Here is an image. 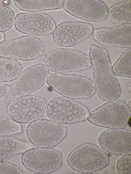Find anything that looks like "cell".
I'll return each instance as SVG.
<instances>
[{
    "instance_id": "cell-1",
    "label": "cell",
    "mask_w": 131,
    "mask_h": 174,
    "mask_svg": "<svg viewBox=\"0 0 131 174\" xmlns=\"http://www.w3.org/2000/svg\"><path fill=\"white\" fill-rule=\"evenodd\" d=\"M89 54L98 96L106 102L117 99L121 94V89L113 71L107 51L103 47L91 43Z\"/></svg>"
},
{
    "instance_id": "cell-2",
    "label": "cell",
    "mask_w": 131,
    "mask_h": 174,
    "mask_svg": "<svg viewBox=\"0 0 131 174\" xmlns=\"http://www.w3.org/2000/svg\"><path fill=\"white\" fill-rule=\"evenodd\" d=\"M47 82L58 94L73 99H88L96 91L94 81L88 77L79 75L52 72Z\"/></svg>"
},
{
    "instance_id": "cell-3",
    "label": "cell",
    "mask_w": 131,
    "mask_h": 174,
    "mask_svg": "<svg viewBox=\"0 0 131 174\" xmlns=\"http://www.w3.org/2000/svg\"><path fill=\"white\" fill-rule=\"evenodd\" d=\"M109 161L108 155L102 149L89 143L77 146L67 158V164L71 169L83 173H91L100 170L106 167Z\"/></svg>"
},
{
    "instance_id": "cell-4",
    "label": "cell",
    "mask_w": 131,
    "mask_h": 174,
    "mask_svg": "<svg viewBox=\"0 0 131 174\" xmlns=\"http://www.w3.org/2000/svg\"><path fill=\"white\" fill-rule=\"evenodd\" d=\"M68 129L66 125L42 118L30 123L26 133L30 142L35 146L53 147L66 138Z\"/></svg>"
},
{
    "instance_id": "cell-5",
    "label": "cell",
    "mask_w": 131,
    "mask_h": 174,
    "mask_svg": "<svg viewBox=\"0 0 131 174\" xmlns=\"http://www.w3.org/2000/svg\"><path fill=\"white\" fill-rule=\"evenodd\" d=\"M131 111L125 102H108L89 112L87 119L92 124L110 129L122 128L128 123Z\"/></svg>"
},
{
    "instance_id": "cell-6",
    "label": "cell",
    "mask_w": 131,
    "mask_h": 174,
    "mask_svg": "<svg viewBox=\"0 0 131 174\" xmlns=\"http://www.w3.org/2000/svg\"><path fill=\"white\" fill-rule=\"evenodd\" d=\"M44 62L51 71L61 73L81 71L92 67L90 58L87 55L63 48L49 52L46 55Z\"/></svg>"
},
{
    "instance_id": "cell-7",
    "label": "cell",
    "mask_w": 131,
    "mask_h": 174,
    "mask_svg": "<svg viewBox=\"0 0 131 174\" xmlns=\"http://www.w3.org/2000/svg\"><path fill=\"white\" fill-rule=\"evenodd\" d=\"M49 70L43 64L32 66L25 69L16 79L4 99L6 105L14 99L28 95L39 89L47 81Z\"/></svg>"
},
{
    "instance_id": "cell-8",
    "label": "cell",
    "mask_w": 131,
    "mask_h": 174,
    "mask_svg": "<svg viewBox=\"0 0 131 174\" xmlns=\"http://www.w3.org/2000/svg\"><path fill=\"white\" fill-rule=\"evenodd\" d=\"M21 160L27 169L39 173H48L60 169L63 164L62 153L52 147L32 148L22 154Z\"/></svg>"
},
{
    "instance_id": "cell-9",
    "label": "cell",
    "mask_w": 131,
    "mask_h": 174,
    "mask_svg": "<svg viewBox=\"0 0 131 174\" xmlns=\"http://www.w3.org/2000/svg\"><path fill=\"white\" fill-rule=\"evenodd\" d=\"M46 112L50 120L63 125L85 121L89 113L84 105L63 96L52 100L47 106Z\"/></svg>"
},
{
    "instance_id": "cell-10",
    "label": "cell",
    "mask_w": 131,
    "mask_h": 174,
    "mask_svg": "<svg viewBox=\"0 0 131 174\" xmlns=\"http://www.w3.org/2000/svg\"><path fill=\"white\" fill-rule=\"evenodd\" d=\"M41 40L36 36L25 35L0 43V56L30 61L40 57L44 51Z\"/></svg>"
},
{
    "instance_id": "cell-11",
    "label": "cell",
    "mask_w": 131,
    "mask_h": 174,
    "mask_svg": "<svg viewBox=\"0 0 131 174\" xmlns=\"http://www.w3.org/2000/svg\"><path fill=\"white\" fill-rule=\"evenodd\" d=\"M7 106L8 115L12 120L21 123H30L39 119L45 114L47 108L44 99L31 95L17 98Z\"/></svg>"
},
{
    "instance_id": "cell-12",
    "label": "cell",
    "mask_w": 131,
    "mask_h": 174,
    "mask_svg": "<svg viewBox=\"0 0 131 174\" xmlns=\"http://www.w3.org/2000/svg\"><path fill=\"white\" fill-rule=\"evenodd\" d=\"M14 25L19 32L35 36H43L51 33L56 27L53 19L42 12L21 13L16 16Z\"/></svg>"
},
{
    "instance_id": "cell-13",
    "label": "cell",
    "mask_w": 131,
    "mask_h": 174,
    "mask_svg": "<svg viewBox=\"0 0 131 174\" xmlns=\"http://www.w3.org/2000/svg\"><path fill=\"white\" fill-rule=\"evenodd\" d=\"M92 25L76 21H65L57 25L53 32L54 41L58 45L70 47L76 45L89 37L93 32Z\"/></svg>"
},
{
    "instance_id": "cell-14",
    "label": "cell",
    "mask_w": 131,
    "mask_h": 174,
    "mask_svg": "<svg viewBox=\"0 0 131 174\" xmlns=\"http://www.w3.org/2000/svg\"><path fill=\"white\" fill-rule=\"evenodd\" d=\"M62 7L74 16L91 22L102 21L108 15L107 6L99 0H64Z\"/></svg>"
},
{
    "instance_id": "cell-15",
    "label": "cell",
    "mask_w": 131,
    "mask_h": 174,
    "mask_svg": "<svg viewBox=\"0 0 131 174\" xmlns=\"http://www.w3.org/2000/svg\"><path fill=\"white\" fill-rule=\"evenodd\" d=\"M131 131L122 128L110 129L101 132L98 141L101 147L110 154L122 155L131 153Z\"/></svg>"
},
{
    "instance_id": "cell-16",
    "label": "cell",
    "mask_w": 131,
    "mask_h": 174,
    "mask_svg": "<svg viewBox=\"0 0 131 174\" xmlns=\"http://www.w3.org/2000/svg\"><path fill=\"white\" fill-rule=\"evenodd\" d=\"M131 23L124 24L113 27L95 29L93 38L98 43L112 47L131 48Z\"/></svg>"
},
{
    "instance_id": "cell-17",
    "label": "cell",
    "mask_w": 131,
    "mask_h": 174,
    "mask_svg": "<svg viewBox=\"0 0 131 174\" xmlns=\"http://www.w3.org/2000/svg\"><path fill=\"white\" fill-rule=\"evenodd\" d=\"M29 142L7 136H0V161H6L31 148Z\"/></svg>"
},
{
    "instance_id": "cell-18",
    "label": "cell",
    "mask_w": 131,
    "mask_h": 174,
    "mask_svg": "<svg viewBox=\"0 0 131 174\" xmlns=\"http://www.w3.org/2000/svg\"><path fill=\"white\" fill-rule=\"evenodd\" d=\"M63 0H14L16 6L25 11L40 12L60 9Z\"/></svg>"
},
{
    "instance_id": "cell-19",
    "label": "cell",
    "mask_w": 131,
    "mask_h": 174,
    "mask_svg": "<svg viewBox=\"0 0 131 174\" xmlns=\"http://www.w3.org/2000/svg\"><path fill=\"white\" fill-rule=\"evenodd\" d=\"M22 70V65L18 60L0 56V82H8L15 80Z\"/></svg>"
},
{
    "instance_id": "cell-20",
    "label": "cell",
    "mask_w": 131,
    "mask_h": 174,
    "mask_svg": "<svg viewBox=\"0 0 131 174\" xmlns=\"http://www.w3.org/2000/svg\"><path fill=\"white\" fill-rule=\"evenodd\" d=\"M131 1H122L111 6L108 11V17L112 22L131 23Z\"/></svg>"
},
{
    "instance_id": "cell-21",
    "label": "cell",
    "mask_w": 131,
    "mask_h": 174,
    "mask_svg": "<svg viewBox=\"0 0 131 174\" xmlns=\"http://www.w3.org/2000/svg\"><path fill=\"white\" fill-rule=\"evenodd\" d=\"M131 48L126 49L112 67L113 71L117 76L131 78Z\"/></svg>"
},
{
    "instance_id": "cell-22",
    "label": "cell",
    "mask_w": 131,
    "mask_h": 174,
    "mask_svg": "<svg viewBox=\"0 0 131 174\" xmlns=\"http://www.w3.org/2000/svg\"><path fill=\"white\" fill-rule=\"evenodd\" d=\"M22 132L19 123L0 115V136L20 134Z\"/></svg>"
},
{
    "instance_id": "cell-23",
    "label": "cell",
    "mask_w": 131,
    "mask_h": 174,
    "mask_svg": "<svg viewBox=\"0 0 131 174\" xmlns=\"http://www.w3.org/2000/svg\"><path fill=\"white\" fill-rule=\"evenodd\" d=\"M15 18L14 13L11 8L0 5V32L10 29L14 23Z\"/></svg>"
},
{
    "instance_id": "cell-24",
    "label": "cell",
    "mask_w": 131,
    "mask_h": 174,
    "mask_svg": "<svg viewBox=\"0 0 131 174\" xmlns=\"http://www.w3.org/2000/svg\"><path fill=\"white\" fill-rule=\"evenodd\" d=\"M131 153L124 155L118 160L116 164L117 170L119 174L131 173Z\"/></svg>"
},
{
    "instance_id": "cell-25",
    "label": "cell",
    "mask_w": 131,
    "mask_h": 174,
    "mask_svg": "<svg viewBox=\"0 0 131 174\" xmlns=\"http://www.w3.org/2000/svg\"><path fill=\"white\" fill-rule=\"evenodd\" d=\"M21 168L13 163L6 161H0V174H22Z\"/></svg>"
},
{
    "instance_id": "cell-26",
    "label": "cell",
    "mask_w": 131,
    "mask_h": 174,
    "mask_svg": "<svg viewBox=\"0 0 131 174\" xmlns=\"http://www.w3.org/2000/svg\"><path fill=\"white\" fill-rule=\"evenodd\" d=\"M10 86L4 83L0 82V100L7 95L10 89Z\"/></svg>"
},
{
    "instance_id": "cell-27",
    "label": "cell",
    "mask_w": 131,
    "mask_h": 174,
    "mask_svg": "<svg viewBox=\"0 0 131 174\" xmlns=\"http://www.w3.org/2000/svg\"><path fill=\"white\" fill-rule=\"evenodd\" d=\"M5 39V35L4 34L0 32V43L3 42Z\"/></svg>"
},
{
    "instance_id": "cell-28",
    "label": "cell",
    "mask_w": 131,
    "mask_h": 174,
    "mask_svg": "<svg viewBox=\"0 0 131 174\" xmlns=\"http://www.w3.org/2000/svg\"><path fill=\"white\" fill-rule=\"evenodd\" d=\"M127 89L129 91L131 92V83H129L128 85L127 88Z\"/></svg>"
},
{
    "instance_id": "cell-29",
    "label": "cell",
    "mask_w": 131,
    "mask_h": 174,
    "mask_svg": "<svg viewBox=\"0 0 131 174\" xmlns=\"http://www.w3.org/2000/svg\"><path fill=\"white\" fill-rule=\"evenodd\" d=\"M128 107L130 111H131V100L129 101L127 104Z\"/></svg>"
},
{
    "instance_id": "cell-30",
    "label": "cell",
    "mask_w": 131,
    "mask_h": 174,
    "mask_svg": "<svg viewBox=\"0 0 131 174\" xmlns=\"http://www.w3.org/2000/svg\"><path fill=\"white\" fill-rule=\"evenodd\" d=\"M0 1H1V0H0Z\"/></svg>"
}]
</instances>
